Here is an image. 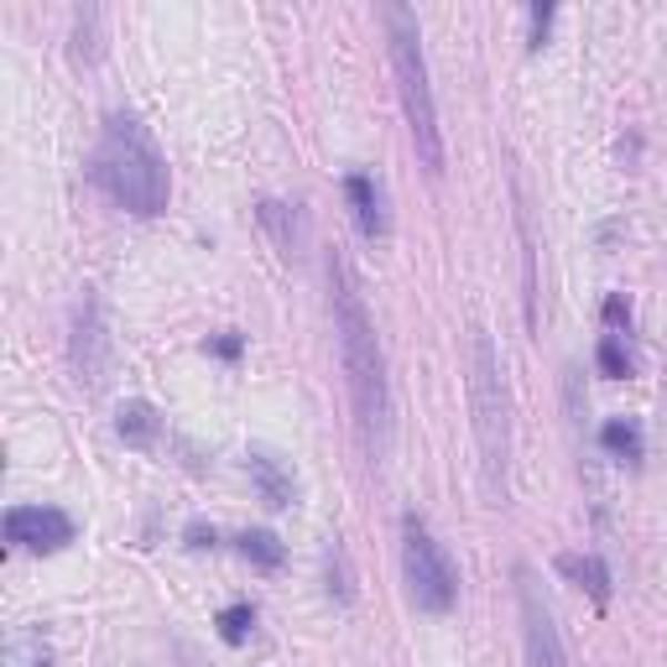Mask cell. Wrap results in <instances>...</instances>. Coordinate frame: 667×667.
I'll return each mask as SVG.
<instances>
[{"label": "cell", "mask_w": 667, "mask_h": 667, "mask_svg": "<svg viewBox=\"0 0 667 667\" xmlns=\"http://www.w3.org/2000/svg\"><path fill=\"white\" fill-rule=\"evenodd\" d=\"M329 303H334V334H340V360L344 381H350V402H355V423L365 438V454L381 459L392 448V381H386V355H381L376 324L365 313V297L355 287L350 261L334 251L329 256Z\"/></svg>", "instance_id": "1"}, {"label": "cell", "mask_w": 667, "mask_h": 667, "mask_svg": "<svg viewBox=\"0 0 667 667\" xmlns=\"http://www.w3.org/2000/svg\"><path fill=\"white\" fill-rule=\"evenodd\" d=\"M89 178L125 214L152 220V214L168 209V193H172L168 162H162V152L152 146V137H146V125L137 115L104 120V137L94 146V156H89Z\"/></svg>", "instance_id": "2"}, {"label": "cell", "mask_w": 667, "mask_h": 667, "mask_svg": "<svg viewBox=\"0 0 667 667\" xmlns=\"http://www.w3.org/2000/svg\"><path fill=\"white\" fill-rule=\"evenodd\" d=\"M469 412H475L485 501L506 506V496H512V485H506V475H512V392H506L501 355L485 329H475V344H469Z\"/></svg>", "instance_id": "3"}, {"label": "cell", "mask_w": 667, "mask_h": 667, "mask_svg": "<svg viewBox=\"0 0 667 667\" xmlns=\"http://www.w3.org/2000/svg\"><path fill=\"white\" fill-rule=\"evenodd\" d=\"M386 42H392V69H396V94L407 110V131L417 146V162L438 178L444 172V131H438V104L428 84V58H423V32H417V11L407 6H386Z\"/></svg>", "instance_id": "4"}, {"label": "cell", "mask_w": 667, "mask_h": 667, "mask_svg": "<svg viewBox=\"0 0 667 667\" xmlns=\"http://www.w3.org/2000/svg\"><path fill=\"white\" fill-rule=\"evenodd\" d=\"M402 574H407V595L417 610H428V616L454 610V599H459L454 558L444 553V543L433 537V527L417 512L402 516Z\"/></svg>", "instance_id": "5"}, {"label": "cell", "mask_w": 667, "mask_h": 667, "mask_svg": "<svg viewBox=\"0 0 667 667\" xmlns=\"http://www.w3.org/2000/svg\"><path fill=\"white\" fill-rule=\"evenodd\" d=\"M516 605H522V641H527V667H568L564 636L553 620V605L543 599V584L527 564L516 568Z\"/></svg>", "instance_id": "6"}, {"label": "cell", "mask_w": 667, "mask_h": 667, "mask_svg": "<svg viewBox=\"0 0 667 667\" xmlns=\"http://www.w3.org/2000/svg\"><path fill=\"white\" fill-rule=\"evenodd\" d=\"M69 355H73V376L84 381L89 392H100L110 376V324H104L100 297H79L73 309V334H69Z\"/></svg>", "instance_id": "7"}, {"label": "cell", "mask_w": 667, "mask_h": 667, "mask_svg": "<svg viewBox=\"0 0 667 667\" xmlns=\"http://www.w3.org/2000/svg\"><path fill=\"white\" fill-rule=\"evenodd\" d=\"M6 543L27 553H58L73 543V516L58 506H11L6 512Z\"/></svg>", "instance_id": "8"}, {"label": "cell", "mask_w": 667, "mask_h": 667, "mask_svg": "<svg viewBox=\"0 0 667 667\" xmlns=\"http://www.w3.org/2000/svg\"><path fill=\"white\" fill-rule=\"evenodd\" d=\"M344 199H350V209H355V224L365 240H386L392 235V220H386V199H381L376 178L371 172H350L344 178Z\"/></svg>", "instance_id": "9"}, {"label": "cell", "mask_w": 667, "mask_h": 667, "mask_svg": "<svg viewBox=\"0 0 667 667\" xmlns=\"http://www.w3.org/2000/svg\"><path fill=\"white\" fill-rule=\"evenodd\" d=\"M245 469H251L261 501H266L272 512H282V506H292V501H297V475H292L282 459H276L272 448H251V454H245Z\"/></svg>", "instance_id": "10"}, {"label": "cell", "mask_w": 667, "mask_h": 667, "mask_svg": "<svg viewBox=\"0 0 667 667\" xmlns=\"http://www.w3.org/2000/svg\"><path fill=\"white\" fill-rule=\"evenodd\" d=\"M256 220H261V230L276 240V251H282L287 261L297 256L303 245H309V224H303V214H297L292 204H282V199H261Z\"/></svg>", "instance_id": "11"}, {"label": "cell", "mask_w": 667, "mask_h": 667, "mask_svg": "<svg viewBox=\"0 0 667 667\" xmlns=\"http://www.w3.org/2000/svg\"><path fill=\"white\" fill-rule=\"evenodd\" d=\"M115 433L125 438L131 448H152L156 444V433H162V417H156V407L152 402H120V412H115Z\"/></svg>", "instance_id": "12"}, {"label": "cell", "mask_w": 667, "mask_h": 667, "mask_svg": "<svg viewBox=\"0 0 667 667\" xmlns=\"http://www.w3.org/2000/svg\"><path fill=\"white\" fill-rule=\"evenodd\" d=\"M558 568H564L568 579L574 584H584V589H589V599H595L599 610H605V605H610V568H605V558H599V553H564V558H558Z\"/></svg>", "instance_id": "13"}, {"label": "cell", "mask_w": 667, "mask_h": 667, "mask_svg": "<svg viewBox=\"0 0 667 667\" xmlns=\"http://www.w3.org/2000/svg\"><path fill=\"white\" fill-rule=\"evenodd\" d=\"M599 444H605V454L620 464H641V454H647V444H641V423L636 417H610L605 428H599Z\"/></svg>", "instance_id": "14"}, {"label": "cell", "mask_w": 667, "mask_h": 667, "mask_svg": "<svg viewBox=\"0 0 667 667\" xmlns=\"http://www.w3.org/2000/svg\"><path fill=\"white\" fill-rule=\"evenodd\" d=\"M240 558L245 564H256V568H282V558H287V548H282V537L266 527H251V532H240Z\"/></svg>", "instance_id": "15"}, {"label": "cell", "mask_w": 667, "mask_h": 667, "mask_svg": "<svg viewBox=\"0 0 667 667\" xmlns=\"http://www.w3.org/2000/svg\"><path fill=\"white\" fill-rule=\"evenodd\" d=\"M324 568H329V595L340 599V605H355V568H350V553H344L340 537H329Z\"/></svg>", "instance_id": "16"}, {"label": "cell", "mask_w": 667, "mask_h": 667, "mask_svg": "<svg viewBox=\"0 0 667 667\" xmlns=\"http://www.w3.org/2000/svg\"><path fill=\"white\" fill-rule=\"evenodd\" d=\"M595 365H599V376H610V381L636 376V360H631V350H626V334H599Z\"/></svg>", "instance_id": "17"}, {"label": "cell", "mask_w": 667, "mask_h": 667, "mask_svg": "<svg viewBox=\"0 0 667 667\" xmlns=\"http://www.w3.org/2000/svg\"><path fill=\"white\" fill-rule=\"evenodd\" d=\"M251 626H256V605H230V610H220V641L224 647H245L251 641Z\"/></svg>", "instance_id": "18"}, {"label": "cell", "mask_w": 667, "mask_h": 667, "mask_svg": "<svg viewBox=\"0 0 667 667\" xmlns=\"http://www.w3.org/2000/svg\"><path fill=\"white\" fill-rule=\"evenodd\" d=\"M605 329H610V334H631V303H626L620 292L605 297Z\"/></svg>", "instance_id": "19"}, {"label": "cell", "mask_w": 667, "mask_h": 667, "mask_svg": "<svg viewBox=\"0 0 667 667\" xmlns=\"http://www.w3.org/2000/svg\"><path fill=\"white\" fill-rule=\"evenodd\" d=\"M548 27H553V6H532V37H527V48H532V52L543 48Z\"/></svg>", "instance_id": "20"}, {"label": "cell", "mask_w": 667, "mask_h": 667, "mask_svg": "<svg viewBox=\"0 0 667 667\" xmlns=\"http://www.w3.org/2000/svg\"><path fill=\"white\" fill-rule=\"evenodd\" d=\"M240 350H245L240 334H220V340H209V355H220V360H240Z\"/></svg>", "instance_id": "21"}, {"label": "cell", "mask_w": 667, "mask_h": 667, "mask_svg": "<svg viewBox=\"0 0 667 667\" xmlns=\"http://www.w3.org/2000/svg\"><path fill=\"white\" fill-rule=\"evenodd\" d=\"M189 548H214V527H204V522H189Z\"/></svg>", "instance_id": "22"}]
</instances>
